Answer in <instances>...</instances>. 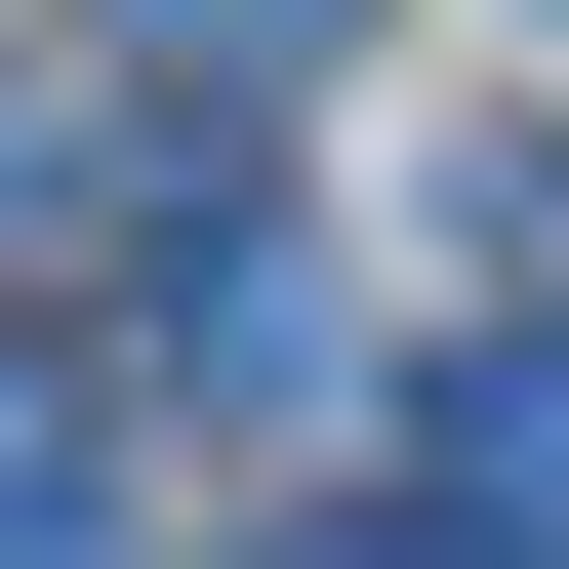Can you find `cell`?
Instances as JSON below:
<instances>
[{
	"label": "cell",
	"instance_id": "obj_1",
	"mask_svg": "<svg viewBox=\"0 0 569 569\" xmlns=\"http://www.w3.org/2000/svg\"><path fill=\"white\" fill-rule=\"evenodd\" d=\"M407 488H448V569H569V326H488V367L407 407Z\"/></svg>",
	"mask_w": 569,
	"mask_h": 569
},
{
	"label": "cell",
	"instance_id": "obj_3",
	"mask_svg": "<svg viewBox=\"0 0 569 569\" xmlns=\"http://www.w3.org/2000/svg\"><path fill=\"white\" fill-rule=\"evenodd\" d=\"M284 41H367V0H163V82H284Z\"/></svg>",
	"mask_w": 569,
	"mask_h": 569
},
{
	"label": "cell",
	"instance_id": "obj_2",
	"mask_svg": "<svg viewBox=\"0 0 569 569\" xmlns=\"http://www.w3.org/2000/svg\"><path fill=\"white\" fill-rule=\"evenodd\" d=\"M0 569H122V367L0 326Z\"/></svg>",
	"mask_w": 569,
	"mask_h": 569
},
{
	"label": "cell",
	"instance_id": "obj_4",
	"mask_svg": "<svg viewBox=\"0 0 569 569\" xmlns=\"http://www.w3.org/2000/svg\"><path fill=\"white\" fill-rule=\"evenodd\" d=\"M244 569H448V488H326V529H244Z\"/></svg>",
	"mask_w": 569,
	"mask_h": 569
}]
</instances>
